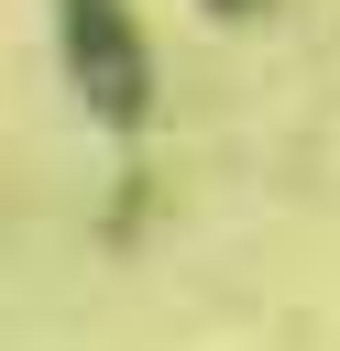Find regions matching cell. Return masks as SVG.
Segmentation results:
<instances>
[{"label":"cell","instance_id":"cell-1","mask_svg":"<svg viewBox=\"0 0 340 351\" xmlns=\"http://www.w3.org/2000/svg\"><path fill=\"white\" fill-rule=\"evenodd\" d=\"M55 11H66V66H77L88 110H99V121H143V99H154V44H143L132 0H55Z\"/></svg>","mask_w":340,"mask_h":351},{"label":"cell","instance_id":"cell-2","mask_svg":"<svg viewBox=\"0 0 340 351\" xmlns=\"http://www.w3.org/2000/svg\"><path fill=\"white\" fill-rule=\"evenodd\" d=\"M208 11H263V0H208Z\"/></svg>","mask_w":340,"mask_h":351}]
</instances>
